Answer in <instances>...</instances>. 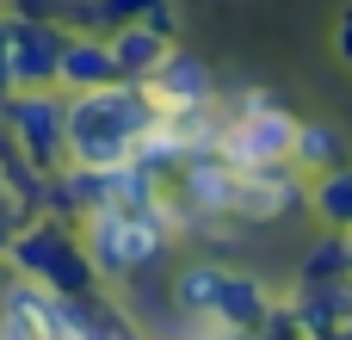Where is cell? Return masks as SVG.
I'll return each instance as SVG.
<instances>
[{
    "label": "cell",
    "mask_w": 352,
    "mask_h": 340,
    "mask_svg": "<svg viewBox=\"0 0 352 340\" xmlns=\"http://www.w3.org/2000/svg\"><path fill=\"white\" fill-rule=\"evenodd\" d=\"M111 37V56H118V74L124 81H148L155 68H161V56L173 50V37L167 31H155V25H118V31H105Z\"/></svg>",
    "instance_id": "8fae6325"
},
{
    "label": "cell",
    "mask_w": 352,
    "mask_h": 340,
    "mask_svg": "<svg viewBox=\"0 0 352 340\" xmlns=\"http://www.w3.org/2000/svg\"><path fill=\"white\" fill-rule=\"evenodd\" d=\"M0 111H6L12 149H19L37 173L68 167V93H62V87H19V93L0 99Z\"/></svg>",
    "instance_id": "277c9868"
},
{
    "label": "cell",
    "mask_w": 352,
    "mask_h": 340,
    "mask_svg": "<svg viewBox=\"0 0 352 340\" xmlns=\"http://www.w3.org/2000/svg\"><path fill=\"white\" fill-rule=\"evenodd\" d=\"M309 204V186L291 161H266V167H241L235 180V223H285L291 211Z\"/></svg>",
    "instance_id": "52a82bcc"
},
{
    "label": "cell",
    "mask_w": 352,
    "mask_h": 340,
    "mask_svg": "<svg viewBox=\"0 0 352 340\" xmlns=\"http://www.w3.org/2000/svg\"><path fill=\"white\" fill-rule=\"evenodd\" d=\"M12 93V62H6V37H0V99Z\"/></svg>",
    "instance_id": "ac0fdd59"
},
{
    "label": "cell",
    "mask_w": 352,
    "mask_h": 340,
    "mask_svg": "<svg viewBox=\"0 0 352 340\" xmlns=\"http://www.w3.org/2000/svg\"><path fill=\"white\" fill-rule=\"evenodd\" d=\"M111 81H124L118 56H111V37L105 31H68L62 62H56V87L62 93H93V87H111Z\"/></svg>",
    "instance_id": "9c48e42d"
},
{
    "label": "cell",
    "mask_w": 352,
    "mask_h": 340,
    "mask_svg": "<svg viewBox=\"0 0 352 340\" xmlns=\"http://www.w3.org/2000/svg\"><path fill=\"white\" fill-rule=\"evenodd\" d=\"M6 242H12V229H0V266H6Z\"/></svg>",
    "instance_id": "d6986e66"
},
{
    "label": "cell",
    "mask_w": 352,
    "mask_h": 340,
    "mask_svg": "<svg viewBox=\"0 0 352 340\" xmlns=\"http://www.w3.org/2000/svg\"><path fill=\"white\" fill-rule=\"evenodd\" d=\"M148 87V99L161 105V111H192V105H217V68L204 62V56H192V50H167L161 56V68L142 81Z\"/></svg>",
    "instance_id": "ba28073f"
},
{
    "label": "cell",
    "mask_w": 352,
    "mask_h": 340,
    "mask_svg": "<svg viewBox=\"0 0 352 340\" xmlns=\"http://www.w3.org/2000/svg\"><path fill=\"white\" fill-rule=\"evenodd\" d=\"M334 56H340V62L352 68V6L340 12V19H334Z\"/></svg>",
    "instance_id": "e0dca14e"
},
{
    "label": "cell",
    "mask_w": 352,
    "mask_h": 340,
    "mask_svg": "<svg viewBox=\"0 0 352 340\" xmlns=\"http://www.w3.org/2000/svg\"><path fill=\"white\" fill-rule=\"evenodd\" d=\"M340 161H346V136H340L334 124H297L291 167H297L303 180H316V173H328V167H340Z\"/></svg>",
    "instance_id": "5bb4252c"
},
{
    "label": "cell",
    "mask_w": 352,
    "mask_h": 340,
    "mask_svg": "<svg viewBox=\"0 0 352 340\" xmlns=\"http://www.w3.org/2000/svg\"><path fill=\"white\" fill-rule=\"evenodd\" d=\"M309 211H316L328 229H352V161L316 173V186H309Z\"/></svg>",
    "instance_id": "9a60e30c"
},
{
    "label": "cell",
    "mask_w": 352,
    "mask_h": 340,
    "mask_svg": "<svg viewBox=\"0 0 352 340\" xmlns=\"http://www.w3.org/2000/svg\"><path fill=\"white\" fill-rule=\"evenodd\" d=\"M278 304H285V297H278L266 279L223 266V291H217V322H223V328H235V334H254V328H260V322H266Z\"/></svg>",
    "instance_id": "30bf717a"
},
{
    "label": "cell",
    "mask_w": 352,
    "mask_h": 340,
    "mask_svg": "<svg viewBox=\"0 0 352 340\" xmlns=\"http://www.w3.org/2000/svg\"><path fill=\"white\" fill-rule=\"evenodd\" d=\"M346 279H352V229H328L297 260V291H309V285H346Z\"/></svg>",
    "instance_id": "7c38bea8"
},
{
    "label": "cell",
    "mask_w": 352,
    "mask_h": 340,
    "mask_svg": "<svg viewBox=\"0 0 352 340\" xmlns=\"http://www.w3.org/2000/svg\"><path fill=\"white\" fill-rule=\"evenodd\" d=\"M80 235H87L99 279H136L167 254V242L179 235V217L161 192L155 204H105V211L80 217Z\"/></svg>",
    "instance_id": "3957f363"
},
{
    "label": "cell",
    "mask_w": 352,
    "mask_h": 340,
    "mask_svg": "<svg viewBox=\"0 0 352 340\" xmlns=\"http://www.w3.org/2000/svg\"><path fill=\"white\" fill-rule=\"evenodd\" d=\"M217 291H223V260H192L167 285V297H173L179 316H217Z\"/></svg>",
    "instance_id": "4fadbf2b"
},
{
    "label": "cell",
    "mask_w": 352,
    "mask_h": 340,
    "mask_svg": "<svg viewBox=\"0 0 352 340\" xmlns=\"http://www.w3.org/2000/svg\"><path fill=\"white\" fill-rule=\"evenodd\" d=\"M291 142H297V118L272 99V93H241L229 111H223V155L235 167H266V161H291Z\"/></svg>",
    "instance_id": "5b68a950"
},
{
    "label": "cell",
    "mask_w": 352,
    "mask_h": 340,
    "mask_svg": "<svg viewBox=\"0 0 352 340\" xmlns=\"http://www.w3.org/2000/svg\"><path fill=\"white\" fill-rule=\"evenodd\" d=\"M161 0H99V31H118V25H136L148 19Z\"/></svg>",
    "instance_id": "2e32d148"
},
{
    "label": "cell",
    "mask_w": 352,
    "mask_h": 340,
    "mask_svg": "<svg viewBox=\"0 0 352 340\" xmlns=\"http://www.w3.org/2000/svg\"><path fill=\"white\" fill-rule=\"evenodd\" d=\"M6 273L25 279V285H43V291H62V297H93L99 291V266L87 254V235L80 223L56 217V211H37L12 229L6 242Z\"/></svg>",
    "instance_id": "7a4b0ae2"
},
{
    "label": "cell",
    "mask_w": 352,
    "mask_h": 340,
    "mask_svg": "<svg viewBox=\"0 0 352 340\" xmlns=\"http://www.w3.org/2000/svg\"><path fill=\"white\" fill-rule=\"evenodd\" d=\"M161 105L148 99L142 81H111L93 93H68V161L80 167H124Z\"/></svg>",
    "instance_id": "6da1fadb"
},
{
    "label": "cell",
    "mask_w": 352,
    "mask_h": 340,
    "mask_svg": "<svg viewBox=\"0 0 352 340\" xmlns=\"http://www.w3.org/2000/svg\"><path fill=\"white\" fill-rule=\"evenodd\" d=\"M0 37H6V62H12V93L19 87H56V62L68 31L56 19H25V12H0Z\"/></svg>",
    "instance_id": "8992f818"
}]
</instances>
